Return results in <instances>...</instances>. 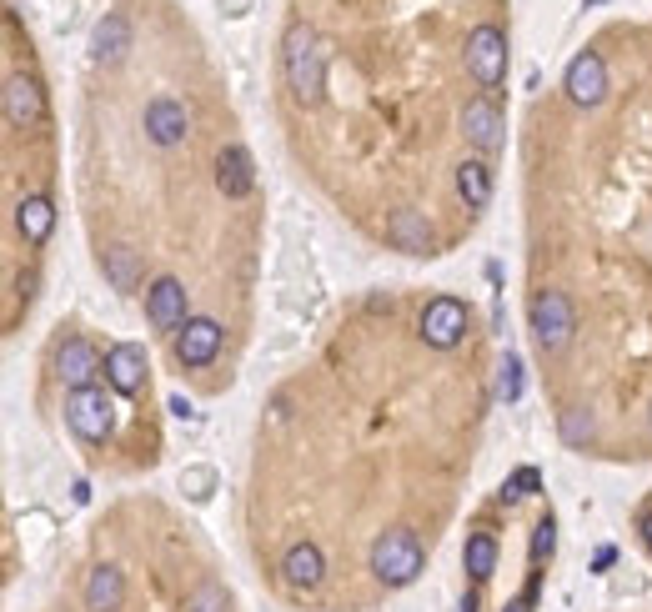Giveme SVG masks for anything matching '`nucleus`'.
I'll use <instances>...</instances> for the list:
<instances>
[{"instance_id": "aec40b11", "label": "nucleus", "mask_w": 652, "mask_h": 612, "mask_svg": "<svg viewBox=\"0 0 652 612\" xmlns=\"http://www.w3.org/2000/svg\"><path fill=\"white\" fill-rule=\"evenodd\" d=\"M121 602H126V577H121V567L101 562L86 577V612H121Z\"/></svg>"}, {"instance_id": "20e7f679", "label": "nucleus", "mask_w": 652, "mask_h": 612, "mask_svg": "<svg viewBox=\"0 0 652 612\" xmlns=\"http://www.w3.org/2000/svg\"><path fill=\"white\" fill-rule=\"evenodd\" d=\"M467 71L487 91L502 86V76H507V31L502 26H472L467 31Z\"/></svg>"}, {"instance_id": "f3484780", "label": "nucleus", "mask_w": 652, "mask_h": 612, "mask_svg": "<svg viewBox=\"0 0 652 612\" xmlns=\"http://www.w3.org/2000/svg\"><path fill=\"white\" fill-rule=\"evenodd\" d=\"M216 186H221V196L226 201H241V196H251V186H256V171H251V151L246 146H221V156H216Z\"/></svg>"}, {"instance_id": "cd10ccee", "label": "nucleus", "mask_w": 652, "mask_h": 612, "mask_svg": "<svg viewBox=\"0 0 652 612\" xmlns=\"http://www.w3.org/2000/svg\"><path fill=\"white\" fill-rule=\"evenodd\" d=\"M552 552H557V522H552V517H542V522L532 527V567H542Z\"/></svg>"}, {"instance_id": "0eeeda50", "label": "nucleus", "mask_w": 652, "mask_h": 612, "mask_svg": "<svg viewBox=\"0 0 652 612\" xmlns=\"http://www.w3.org/2000/svg\"><path fill=\"white\" fill-rule=\"evenodd\" d=\"M146 322L156 332H176V327L191 322V301H186V286L176 276H156L146 286Z\"/></svg>"}, {"instance_id": "6e6552de", "label": "nucleus", "mask_w": 652, "mask_h": 612, "mask_svg": "<svg viewBox=\"0 0 652 612\" xmlns=\"http://www.w3.org/2000/svg\"><path fill=\"white\" fill-rule=\"evenodd\" d=\"M562 91H567V101H572V106H582V111L602 106V101H607V66H602V56H597V51L572 56Z\"/></svg>"}, {"instance_id": "7ed1b4c3", "label": "nucleus", "mask_w": 652, "mask_h": 612, "mask_svg": "<svg viewBox=\"0 0 652 612\" xmlns=\"http://www.w3.org/2000/svg\"><path fill=\"white\" fill-rule=\"evenodd\" d=\"M527 327H532V342H537V352H547V357H557V352H567V342H572V332H577V317H572V301L562 296V291H537L532 296V312H527Z\"/></svg>"}, {"instance_id": "f03ea898", "label": "nucleus", "mask_w": 652, "mask_h": 612, "mask_svg": "<svg viewBox=\"0 0 652 612\" xmlns=\"http://www.w3.org/2000/svg\"><path fill=\"white\" fill-rule=\"evenodd\" d=\"M422 567H427V552H422V542H417L412 527H392V532H382V537L372 542V572H377L387 587L417 582Z\"/></svg>"}, {"instance_id": "bb28decb", "label": "nucleus", "mask_w": 652, "mask_h": 612, "mask_svg": "<svg viewBox=\"0 0 652 612\" xmlns=\"http://www.w3.org/2000/svg\"><path fill=\"white\" fill-rule=\"evenodd\" d=\"M532 492H542L537 467H517V472L502 482V502H522V497H532Z\"/></svg>"}, {"instance_id": "2eb2a0df", "label": "nucleus", "mask_w": 652, "mask_h": 612, "mask_svg": "<svg viewBox=\"0 0 652 612\" xmlns=\"http://www.w3.org/2000/svg\"><path fill=\"white\" fill-rule=\"evenodd\" d=\"M387 241H392L397 251H407V256H432V251H437L432 221H427L422 211H412V206H402V211L387 216Z\"/></svg>"}, {"instance_id": "4468645a", "label": "nucleus", "mask_w": 652, "mask_h": 612, "mask_svg": "<svg viewBox=\"0 0 652 612\" xmlns=\"http://www.w3.org/2000/svg\"><path fill=\"white\" fill-rule=\"evenodd\" d=\"M462 136L477 156H492L502 146V111L487 101V96H472L467 111H462Z\"/></svg>"}, {"instance_id": "a878e982", "label": "nucleus", "mask_w": 652, "mask_h": 612, "mask_svg": "<svg viewBox=\"0 0 652 612\" xmlns=\"http://www.w3.org/2000/svg\"><path fill=\"white\" fill-rule=\"evenodd\" d=\"M517 397H522V357L507 352L497 367V402H517Z\"/></svg>"}, {"instance_id": "c756f323", "label": "nucleus", "mask_w": 652, "mask_h": 612, "mask_svg": "<svg viewBox=\"0 0 652 612\" xmlns=\"http://www.w3.org/2000/svg\"><path fill=\"white\" fill-rule=\"evenodd\" d=\"M612 557H617V552H612V547H597V557H592V567H597V572H602V567H612Z\"/></svg>"}, {"instance_id": "4be33fe9", "label": "nucleus", "mask_w": 652, "mask_h": 612, "mask_svg": "<svg viewBox=\"0 0 652 612\" xmlns=\"http://www.w3.org/2000/svg\"><path fill=\"white\" fill-rule=\"evenodd\" d=\"M101 271H106V281H111L116 291H136V281H141V256H136L131 246H106V251H101Z\"/></svg>"}, {"instance_id": "412c9836", "label": "nucleus", "mask_w": 652, "mask_h": 612, "mask_svg": "<svg viewBox=\"0 0 652 612\" xmlns=\"http://www.w3.org/2000/svg\"><path fill=\"white\" fill-rule=\"evenodd\" d=\"M457 191H462L467 211H482L492 201V166H487V156H467L457 166Z\"/></svg>"}, {"instance_id": "9d476101", "label": "nucleus", "mask_w": 652, "mask_h": 612, "mask_svg": "<svg viewBox=\"0 0 652 612\" xmlns=\"http://www.w3.org/2000/svg\"><path fill=\"white\" fill-rule=\"evenodd\" d=\"M96 372H106L101 352H96L86 337H66L61 352H56V377H61L71 392H81V387H96Z\"/></svg>"}, {"instance_id": "1a4fd4ad", "label": "nucleus", "mask_w": 652, "mask_h": 612, "mask_svg": "<svg viewBox=\"0 0 652 612\" xmlns=\"http://www.w3.org/2000/svg\"><path fill=\"white\" fill-rule=\"evenodd\" d=\"M221 322H211V317H191L181 332H176V362L181 367H211L216 362V352H221Z\"/></svg>"}, {"instance_id": "f257e3e1", "label": "nucleus", "mask_w": 652, "mask_h": 612, "mask_svg": "<svg viewBox=\"0 0 652 612\" xmlns=\"http://www.w3.org/2000/svg\"><path fill=\"white\" fill-rule=\"evenodd\" d=\"M326 61H332V51H326V41L306 21L286 26V36H281V71H286V86H291V96L301 106H321V96H326Z\"/></svg>"}, {"instance_id": "7c9ffc66", "label": "nucleus", "mask_w": 652, "mask_h": 612, "mask_svg": "<svg viewBox=\"0 0 652 612\" xmlns=\"http://www.w3.org/2000/svg\"><path fill=\"white\" fill-rule=\"evenodd\" d=\"M532 602H537V597H532V592H522V597H517V602L507 607V612H532Z\"/></svg>"}, {"instance_id": "6ab92c4d", "label": "nucleus", "mask_w": 652, "mask_h": 612, "mask_svg": "<svg viewBox=\"0 0 652 612\" xmlns=\"http://www.w3.org/2000/svg\"><path fill=\"white\" fill-rule=\"evenodd\" d=\"M16 226H21L26 246H46V241H51V226H56V201H51L46 191L26 196V201L16 206Z\"/></svg>"}, {"instance_id": "c85d7f7f", "label": "nucleus", "mask_w": 652, "mask_h": 612, "mask_svg": "<svg viewBox=\"0 0 652 612\" xmlns=\"http://www.w3.org/2000/svg\"><path fill=\"white\" fill-rule=\"evenodd\" d=\"M171 412H176V417H196V407H191L186 397H171Z\"/></svg>"}, {"instance_id": "dca6fc26", "label": "nucleus", "mask_w": 652, "mask_h": 612, "mask_svg": "<svg viewBox=\"0 0 652 612\" xmlns=\"http://www.w3.org/2000/svg\"><path fill=\"white\" fill-rule=\"evenodd\" d=\"M281 577H286L291 592H316V587L326 582V557H321V547H316V542H291L286 557H281Z\"/></svg>"}, {"instance_id": "72a5a7b5", "label": "nucleus", "mask_w": 652, "mask_h": 612, "mask_svg": "<svg viewBox=\"0 0 652 612\" xmlns=\"http://www.w3.org/2000/svg\"><path fill=\"white\" fill-rule=\"evenodd\" d=\"M587 6H602V0H587Z\"/></svg>"}, {"instance_id": "a211bd4d", "label": "nucleus", "mask_w": 652, "mask_h": 612, "mask_svg": "<svg viewBox=\"0 0 652 612\" xmlns=\"http://www.w3.org/2000/svg\"><path fill=\"white\" fill-rule=\"evenodd\" d=\"M131 56V26L126 16H101L91 31V61L96 66H121Z\"/></svg>"}, {"instance_id": "473e14b6", "label": "nucleus", "mask_w": 652, "mask_h": 612, "mask_svg": "<svg viewBox=\"0 0 652 612\" xmlns=\"http://www.w3.org/2000/svg\"><path fill=\"white\" fill-rule=\"evenodd\" d=\"M642 542L652 547V512H642Z\"/></svg>"}, {"instance_id": "ddd939ff", "label": "nucleus", "mask_w": 652, "mask_h": 612, "mask_svg": "<svg viewBox=\"0 0 652 612\" xmlns=\"http://www.w3.org/2000/svg\"><path fill=\"white\" fill-rule=\"evenodd\" d=\"M6 121L16 126V131H31V126H41L46 121V91L31 81V76H6Z\"/></svg>"}, {"instance_id": "393cba45", "label": "nucleus", "mask_w": 652, "mask_h": 612, "mask_svg": "<svg viewBox=\"0 0 652 612\" xmlns=\"http://www.w3.org/2000/svg\"><path fill=\"white\" fill-rule=\"evenodd\" d=\"M181 612H226V587L221 582H196L191 592H186V602H181Z\"/></svg>"}, {"instance_id": "2f4dec72", "label": "nucleus", "mask_w": 652, "mask_h": 612, "mask_svg": "<svg viewBox=\"0 0 652 612\" xmlns=\"http://www.w3.org/2000/svg\"><path fill=\"white\" fill-rule=\"evenodd\" d=\"M221 6H226L231 16H246V0H221Z\"/></svg>"}, {"instance_id": "f8f14e48", "label": "nucleus", "mask_w": 652, "mask_h": 612, "mask_svg": "<svg viewBox=\"0 0 652 612\" xmlns=\"http://www.w3.org/2000/svg\"><path fill=\"white\" fill-rule=\"evenodd\" d=\"M106 387L121 397H136L146 387V347L141 342H116L106 352Z\"/></svg>"}, {"instance_id": "39448f33", "label": "nucleus", "mask_w": 652, "mask_h": 612, "mask_svg": "<svg viewBox=\"0 0 652 612\" xmlns=\"http://www.w3.org/2000/svg\"><path fill=\"white\" fill-rule=\"evenodd\" d=\"M66 422L81 442H106L111 427H116V407L101 387H81V392L66 397Z\"/></svg>"}, {"instance_id": "5701e85b", "label": "nucleus", "mask_w": 652, "mask_h": 612, "mask_svg": "<svg viewBox=\"0 0 652 612\" xmlns=\"http://www.w3.org/2000/svg\"><path fill=\"white\" fill-rule=\"evenodd\" d=\"M462 567L472 572V582H487L497 572V537L492 532H472L462 547Z\"/></svg>"}, {"instance_id": "9b49d317", "label": "nucleus", "mask_w": 652, "mask_h": 612, "mask_svg": "<svg viewBox=\"0 0 652 612\" xmlns=\"http://www.w3.org/2000/svg\"><path fill=\"white\" fill-rule=\"evenodd\" d=\"M146 136H151L161 151L181 146V141L191 136V111H186L176 96H156V101L146 106Z\"/></svg>"}, {"instance_id": "423d86ee", "label": "nucleus", "mask_w": 652, "mask_h": 612, "mask_svg": "<svg viewBox=\"0 0 652 612\" xmlns=\"http://www.w3.org/2000/svg\"><path fill=\"white\" fill-rule=\"evenodd\" d=\"M422 342L427 347H437V352H452L462 337H467V306L457 301V296H432L427 306H422Z\"/></svg>"}, {"instance_id": "b1692460", "label": "nucleus", "mask_w": 652, "mask_h": 612, "mask_svg": "<svg viewBox=\"0 0 652 612\" xmlns=\"http://www.w3.org/2000/svg\"><path fill=\"white\" fill-rule=\"evenodd\" d=\"M557 432H562L567 447H587V442L597 437V417H592L587 407H567V412L557 417Z\"/></svg>"}]
</instances>
